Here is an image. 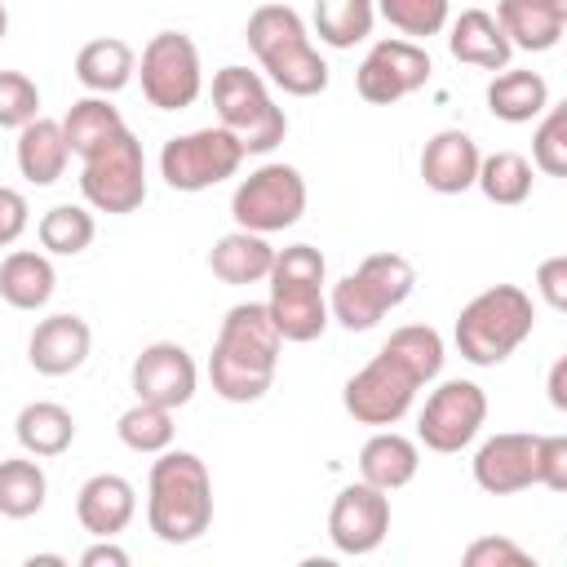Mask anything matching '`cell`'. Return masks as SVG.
I'll return each instance as SVG.
<instances>
[{"instance_id": "16", "label": "cell", "mask_w": 567, "mask_h": 567, "mask_svg": "<svg viewBox=\"0 0 567 567\" xmlns=\"http://www.w3.org/2000/svg\"><path fill=\"white\" fill-rule=\"evenodd\" d=\"M137 399L146 403H159V408H186L195 399V385H199V368L190 359L186 346L177 341H151L137 359H133V372H128Z\"/></svg>"}, {"instance_id": "2", "label": "cell", "mask_w": 567, "mask_h": 567, "mask_svg": "<svg viewBox=\"0 0 567 567\" xmlns=\"http://www.w3.org/2000/svg\"><path fill=\"white\" fill-rule=\"evenodd\" d=\"M146 523L164 545H190L213 523V478L195 452H155L146 478Z\"/></svg>"}, {"instance_id": "11", "label": "cell", "mask_w": 567, "mask_h": 567, "mask_svg": "<svg viewBox=\"0 0 567 567\" xmlns=\"http://www.w3.org/2000/svg\"><path fill=\"white\" fill-rule=\"evenodd\" d=\"M142 97L155 111H186L204 89L199 49L186 31H155L142 49Z\"/></svg>"}, {"instance_id": "25", "label": "cell", "mask_w": 567, "mask_h": 567, "mask_svg": "<svg viewBox=\"0 0 567 567\" xmlns=\"http://www.w3.org/2000/svg\"><path fill=\"white\" fill-rule=\"evenodd\" d=\"M270 261H275V248L266 244V235H252V230H239V226L230 235H221L208 252V270L230 288L261 284L270 275Z\"/></svg>"}, {"instance_id": "17", "label": "cell", "mask_w": 567, "mask_h": 567, "mask_svg": "<svg viewBox=\"0 0 567 567\" xmlns=\"http://www.w3.org/2000/svg\"><path fill=\"white\" fill-rule=\"evenodd\" d=\"M474 483L487 496H514L536 487V434L505 430L474 452Z\"/></svg>"}, {"instance_id": "4", "label": "cell", "mask_w": 567, "mask_h": 567, "mask_svg": "<svg viewBox=\"0 0 567 567\" xmlns=\"http://www.w3.org/2000/svg\"><path fill=\"white\" fill-rule=\"evenodd\" d=\"M536 328V306L518 284H492L478 297H470L456 315V350L474 368L505 363Z\"/></svg>"}, {"instance_id": "29", "label": "cell", "mask_w": 567, "mask_h": 567, "mask_svg": "<svg viewBox=\"0 0 567 567\" xmlns=\"http://www.w3.org/2000/svg\"><path fill=\"white\" fill-rule=\"evenodd\" d=\"M549 106V84L540 71H496L487 84V111L505 124H532Z\"/></svg>"}, {"instance_id": "3", "label": "cell", "mask_w": 567, "mask_h": 567, "mask_svg": "<svg viewBox=\"0 0 567 567\" xmlns=\"http://www.w3.org/2000/svg\"><path fill=\"white\" fill-rule=\"evenodd\" d=\"M248 49L257 53L266 80L292 97H315L328 89V62L306 35V22L292 4H257L244 27Z\"/></svg>"}, {"instance_id": "22", "label": "cell", "mask_w": 567, "mask_h": 567, "mask_svg": "<svg viewBox=\"0 0 567 567\" xmlns=\"http://www.w3.org/2000/svg\"><path fill=\"white\" fill-rule=\"evenodd\" d=\"M416 465H421V452L408 434L399 430H377L363 447H359V478L381 487V492H399L416 478Z\"/></svg>"}, {"instance_id": "23", "label": "cell", "mask_w": 567, "mask_h": 567, "mask_svg": "<svg viewBox=\"0 0 567 567\" xmlns=\"http://www.w3.org/2000/svg\"><path fill=\"white\" fill-rule=\"evenodd\" d=\"M66 159H71V146L62 133V120L35 115L31 124L18 128V173L31 186H53L66 173Z\"/></svg>"}, {"instance_id": "46", "label": "cell", "mask_w": 567, "mask_h": 567, "mask_svg": "<svg viewBox=\"0 0 567 567\" xmlns=\"http://www.w3.org/2000/svg\"><path fill=\"white\" fill-rule=\"evenodd\" d=\"M4 35H9V9L0 4V40H4Z\"/></svg>"}, {"instance_id": "43", "label": "cell", "mask_w": 567, "mask_h": 567, "mask_svg": "<svg viewBox=\"0 0 567 567\" xmlns=\"http://www.w3.org/2000/svg\"><path fill=\"white\" fill-rule=\"evenodd\" d=\"M31 208H27V195L22 190H13V186H0V248H9L22 230H27V217Z\"/></svg>"}, {"instance_id": "7", "label": "cell", "mask_w": 567, "mask_h": 567, "mask_svg": "<svg viewBox=\"0 0 567 567\" xmlns=\"http://www.w3.org/2000/svg\"><path fill=\"white\" fill-rule=\"evenodd\" d=\"M213 106H217L221 128H230L239 137L244 155H266L288 133L284 106H275L266 80L248 66H221L213 75Z\"/></svg>"}, {"instance_id": "13", "label": "cell", "mask_w": 567, "mask_h": 567, "mask_svg": "<svg viewBox=\"0 0 567 567\" xmlns=\"http://www.w3.org/2000/svg\"><path fill=\"white\" fill-rule=\"evenodd\" d=\"M483 421H487V394H483V385L478 381H443L425 399V408L416 416V439L430 452L452 456V452H461V447H470L478 439Z\"/></svg>"}, {"instance_id": "6", "label": "cell", "mask_w": 567, "mask_h": 567, "mask_svg": "<svg viewBox=\"0 0 567 567\" xmlns=\"http://www.w3.org/2000/svg\"><path fill=\"white\" fill-rule=\"evenodd\" d=\"M412 288H416V270L403 252H368L346 279L332 284L328 319H337L346 332H368L394 306H403Z\"/></svg>"}, {"instance_id": "14", "label": "cell", "mask_w": 567, "mask_h": 567, "mask_svg": "<svg viewBox=\"0 0 567 567\" xmlns=\"http://www.w3.org/2000/svg\"><path fill=\"white\" fill-rule=\"evenodd\" d=\"M430 53L416 44V40H403V35H390V40H377L359 71H354V89L363 102L372 106H394L403 102L408 93H416L425 80H430Z\"/></svg>"}, {"instance_id": "8", "label": "cell", "mask_w": 567, "mask_h": 567, "mask_svg": "<svg viewBox=\"0 0 567 567\" xmlns=\"http://www.w3.org/2000/svg\"><path fill=\"white\" fill-rule=\"evenodd\" d=\"M80 195H84L89 208L115 213V217L142 208V199H146V155H142V142L128 133V124L84 155Z\"/></svg>"}, {"instance_id": "10", "label": "cell", "mask_w": 567, "mask_h": 567, "mask_svg": "<svg viewBox=\"0 0 567 567\" xmlns=\"http://www.w3.org/2000/svg\"><path fill=\"white\" fill-rule=\"evenodd\" d=\"M301 213H306V177L292 164H261L230 195L235 226L252 235L288 230L301 221Z\"/></svg>"}, {"instance_id": "39", "label": "cell", "mask_w": 567, "mask_h": 567, "mask_svg": "<svg viewBox=\"0 0 567 567\" xmlns=\"http://www.w3.org/2000/svg\"><path fill=\"white\" fill-rule=\"evenodd\" d=\"M40 115V89L22 71H0V128H22Z\"/></svg>"}, {"instance_id": "20", "label": "cell", "mask_w": 567, "mask_h": 567, "mask_svg": "<svg viewBox=\"0 0 567 567\" xmlns=\"http://www.w3.org/2000/svg\"><path fill=\"white\" fill-rule=\"evenodd\" d=\"M137 514V492L124 474H93L75 492V518L89 536H120Z\"/></svg>"}, {"instance_id": "30", "label": "cell", "mask_w": 567, "mask_h": 567, "mask_svg": "<svg viewBox=\"0 0 567 567\" xmlns=\"http://www.w3.org/2000/svg\"><path fill=\"white\" fill-rule=\"evenodd\" d=\"M49 478L40 470V456H4L0 461V514L4 518H31L44 509Z\"/></svg>"}, {"instance_id": "42", "label": "cell", "mask_w": 567, "mask_h": 567, "mask_svg": "<svg viewBox=\"0 0 567 567\" xmlns=\"http://www.w3.org/2000/svg\"><path fill=\"white\" fill-rule=\"evenodd\" d=\"M536 288L549 310H567V257L563 252H554L536 266Z\"/></svg>"}, {"instance_id": "24", "label": "cell", "mask_w": 567, "mask_h": 567, "mask_svg": "<svg viewBox=\"0 0 567 567\" xmlns=\"http://www.w3.org/2000/svg\"><path fill=\"white\" fill-rule=\"evenodd\" d=\"M58 288V270L49 261V252H31V248H13L0 261V297L13 310H44L49 297Z\"/></svg>"}, {"instance_id": "34", "label": "cell", "mask_w": 567, "mask_h": 567, "mask_svg": "<svg viewBox=\"0 0 567 567\" xmlns=\"http://www.w3.org/2000/svg\"><path fill=\"white\" fill-rule=\"evenodd\" d=\"M35 235H40V248L53 252V257H75L93 244L97 235V221L84 204H53L40 221H35Z\"/></svg>"}, {"instance_id": "47", "label": "cell", "mask_w": 567, "mask_h": 567, "mask_svg": "<svg viewBox=\"0 0 567 567\" xmlns=\"http://www.w3.org/2000/svg\"><path fill=\"white\" fill-rule=\"evenodd\" d=\"M532 4H549V9H567V0H532Z\"/></svg>"}, {"instance_id": "36", "label": "cell", "mask_w": 567, "mask_h": 567, "mask_svg": "<svg viewBox=\"0 0 567 567\" xmlns=\"http://www.w3.org/2000/svg\"><path fill=\"white\" fill-rule=\"evenodd\" d=\"M385 350L394 359H403L421 385H430L443 372V337L430 323H403V328H394L390 341H385Z\"/></svg>"}, {"instance_id": "1", "label": "cell", "mask_w": 567, "mask_h": 567, "mask_svg": "<svg viewBox=\"0 0 567 567\" xmlns=\"http://www.w3.org/2000/svg\"><path fill=\"white\" fill-rule=\"evenodd\" d=\"M284 337L266 310V301H239L226 310L213 354H208V381L226 403H257L275 385Z\"/></svg>"}, {"instance_id": "33", "label": "cell", "mask_w": 567, "mask_h": 567, "mask_svg": "<svg viewBox=\"0 0 567 567\" xmlns=\"http://www.w3.org/2000/svg\"><path fill=\"white\" fill-rule=\"evenodd\" d=\"M474 186H478L492 204L514 208V204H523V199L532 195V159L518 155V151H492V155L478 159Z\"/></svg>"}, {"instance_id": "19", "label": "cell", "mask_w": 567, "mask_h": 567, "mask_svg": "<svg viewBox=\"0 0 567 567\" xmlns=\"http://www.w3.org/2000/svg\"><path fill=\"white\" fill-rule=\"evenodd\" d=\"M478 142L465 128H439L421 151V177L439 195H461L478 177Z\"/></svg>"}, {"instance_id": "44", "label": "cell", "mask_w": 567, "mask_h": 567, "mask_svg": "<svg viewBox=\"0 0 567 567\" xmlns=\"http://www.w3.org/2000/svg\"><path fill=\"white\" fill-rule=\"evenodd\" d=\"M80 567H128V549H120L111 536H97V545L80 554Z\"/></svg>"}, {"instance_id": "28", "label": "cell", "mask_w": 567, "mask_h": 567, "mask_svg": "<svg viewBox=\"0 0 567 567\" xmlns=\"http://www.w3.org/2000/svg\"><path fill=\"white\" fill-rule=\"evenodd\" d=\"M133 71H137V58L120 35H97V40L80 44V53H75V80L102 97L120 93L133 80Z\"/></svg>"}, {"instance_id": "32", "label": "cell", "mask_w": 567, "mask_h": 567, "mask_svg": "<svg viewBox=\"0 0 567 567\" xmlns=\"http://www.w3.org/2000/svg\"><path fill=\"white\" fill-rule=\"evenodd\" d=\"M377 0H319L315 4V31L328 49H354L372 35Z\"/></svg>"}, {"instance_id": "37", "label": "cell", "mask_w": 567, "mask_h": 567, "mask_svg": "<svg viewBox=\"0 0 567 567\" xmlns=\"http://www.w3.org/2000/svg\"><path fill=\"white\" fill-rule=\"evenodd\" d=\"M377 13L408 40L439 35L447 27V0H377Z\"/></svg>"}, {"instance_id": "15", "label": "cell", "mask_w": 567, "mask_h": 567, "mask_svg": "<svg viewBox=\"0 0 567 567\" xmlns=\"http://www.w3.org/2000/svg\"><path fill=\"white\" fill-rule=\"evenodd\" d=\"M390 532V492L372 487V483H350L332 496V509H328V540L350 554V558H363L372 554Z\"/></svg>"}, {"instance_id": "27", "label": "cell", "mask_w": 567, "mask_h": 567, "mask_svg": "<svg viewBox=\"0 0 567 567\" xmlns=\"http://www.w3.org/2000/svg\"><path fill=\"white\" fill-rule=\"evenodd\" d=\"M496 22L505 31V40L514 49L527 53H545L563 40L567 31V9H549V4H532V0H501L496 4Z\"/></svg>"}, {"instance_id": "45", "label": "cell", "mask_w": 567, "mask_h": 567, "mask_svg": "<svg viewBox=\"0 0 567 567\" xmlns=\"http://www.w3.org/2000/svg\"><path fill=\"white\" fill-rule=\"evenodd\" d=\"M549 403L558 412H567V359H554V368H549Z\"/></svg>"}, {"instance_id": "21", "label": "cell", "mask_w": 567, "mask_h": 567, "mask_svg": "<svg viewBox=\"0 0 567 567\" xmlns=\"http://www.w3.org/2000/svg\"><path fill=\"white\" fill-rule=\"evenodd\" d=\"M447 53L465 66H483V71H505L514 58V44L505 40L496 13L487 9H461V18H452L447 31Z\"/></svg>"}, {"instance_id": "31", "label": "cell", "mask_w": 567, "mask_h": 567, "mask_svg": "<svg viewBox=\"0 0 567 567\" xmlns=\"http://www.w3.org/2000/svg\"><path fill=\"white\" fill-rule=\"evenodd\" d=\"M124 128V115H120V106H111L102 93H89V97H80V102H71V111L62 115V133H66V146H71V155H89L93 146H102L106 137H115Z\"/></svg>"}, {"instance_id": "35", "label": "cell", "mask_w": 567, "mask_h": 567, "mask_svg": "<svg viewBox=\"0 0 567 567\" xmlns=\"http://www.w3.org/2000/svg\"><path fill=\"white\" fill-rule=\"evenodd\" d=\"M115 434H120V443H124L128 452L155 456V452L173 447V408H159V403L137 399L133 408H124V412H120Z\"/></svg>"}, {"instance_id": "5", "label": "cell", "mask_w": 567, "mask_h": 567, "mask_svg": "<svg viewBox=\"0 0 567 567\" xmlns=\"http://www.w3.org/2000/svg\"><path fill=\"white\" fill-rule=\"evenodd\" d=\"M270 297L266 310L279 328L284 341H315L328 328V297H323V279H328V261L315 244H288L275 248L270 261Z\"/></svg>"}, {"instance_id": "26", "label": "cell", "mask_w": 567, "mask_h": 567, "mask_svg": "<svg viewBox=\"0 0 567 567\" xmlns=\"http://www.w3.org/2000/svg\"><path fill=\"white\" fill-rule=\"evenodd\" d=\"M13 434H18V447L27 456L49 461V456H62L75 443V416H71V408H62L53 399H35L18 412Z\"/></svg>"}, {"instance_id": "41", "label": "cell", "mask_w": 567, "mask_h": 567, "mask_svg": "<svg viewBox=\"0 0 567 567\" xmlns=\"http://www.w3.org/2000/svg\"><path fill=\"white\" fill-rule=\"evenodd\" d=\"M536 487L567 492V434H536Z\"/></svg>"}, {"instance_id": "40", "label": "cell", "mask_w": 567, "mask_h": 567, "mask_svg": "<svg viewBox=\"0 0 567 567\" xmlns=\"http://www.w3.org/2000/svg\"><path fill=\"white\" fill-rule=\"evenodd\" d=\"M461 563L465 567H536V558L523 545H514L509 536H478V540H470Z\"/></svg>"}, {"instance_id": "38", "label": "cell", "mask_w": 567, "mask_h": 567, "mask_svg": "<svg viewBox=\"0 0 567 567\" xmlns=\"http://www.w3.org/2000/svg\"><path fill=\"white\" fill-rule=\"evenodd\" d=\"M532 164L549 177L567 173V106H545V120L532 133Z\"/></svg>"}, {"instance_id": "18", "label": "cell", "mask_w": 567, "mask_h": 567, "mask_svg": "<svg viewBox=\"0 0 567 567\" xmlns=\"http://www.w3.org/2000/svg\"><path fill=\"white\" fill-rule=\"evenodd\" d=\"M93 346V328L80 315H49L31 328L27 341V359L40 377H71Z\"/></svg>"}, {"instance_id": "9", "label": "cell", "mask_w": 567, "mask_h": 567, "mask_svg": "<svg viewBox=\"0 0 567 567\" xmlns=\"http://www.w3.org/2000/svg\"><path fill=\"white\" fill-rule=\"evenodd\" d=\"M244 164V146L230 128H190V133H177L164 142L159 151V177L173 186V190H208L226 177H235Z\"/></svg>"}, {"instance_id": "12", "label": "cell", "mask_w": 567, "mask_h": 567, "mask_svg": "<svg viewBox=\"0 0 567 567\" xmlns=\"http://www.w3.org/2000/svg\"><path fill=\"white\" fill-rule=\"evenodd\" d=\"M416 390H421V381L412 377V368H408L403 359H394V354L381 346V350L346 381L341 403H346V412H350L359 425L385 430V425H394V421L408 416Z\"/></svg>"}]
</instances>
